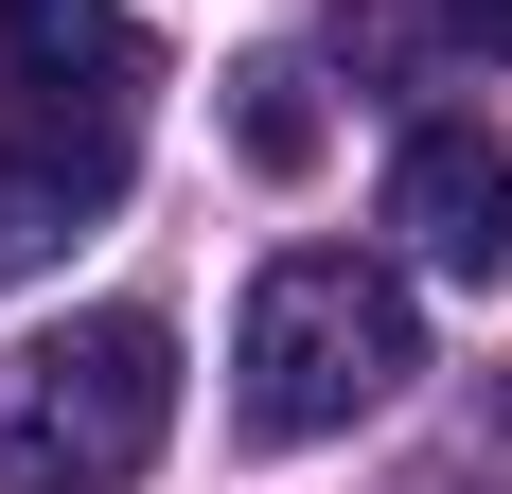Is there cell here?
<instances>
[{
    "label": "cell",
    "instance_id": "obj_1",
    "mask_svg": "<svg viewBox=\"0 0 512 494\" xmlns=\"http://www.w3.org/2000/svg\"><path fill=\"white\" fill-rule=\"evenodd\" d=\"M177 424V336L142 300H89L0 353V494H142Z\"/></svg>",
    "mask_w": 512,
    "mask_h": 494
},
{
    "label": "cell",
    "instance_id": "obj_2",
    "mask_svg": "<svg viewBox=\"0 0 512 494\" xmlns=\"http://www.w3.org/2000/svg\"><path fill=\"white\" fill-rule=\"evenodd\" d=\"M424 371V318L389 265H354V247H283L248 283V336H230V406H248V442H336V424H371V406Z\"/></svg>",
    "mask_w": 512,
    "mask_h": 494
},
{
    "label": "cell",
    "instance_id": "obj_3",
    "mask_svg": "<svg viewBox=\"0 0 512 494\" xmlns=\"http://www.w3.org/2000/svg\"><path fill=\"white\" fill-rule=\"evenodd\" d=\"M142 106H159V53L124 0H0V159L18 177L106 212L142 159Z\"/></svg>",
    "mask_w": 512,
    "mask_h": 494
},
{
    "label": "cell",
    "instance_id": "obj_4",
    "mask_svg": "<svg viewBox=\"0 0 512 494\" xmlns=\"http://www.w3.org/2000/svg\"><path fill=\"white\" fill-rule=\"evenodd\" d=\"M389 230H407V265H442V283H512V142L495 124H407Z\"/></svg>",
    "mask_w": 512,
    "mask_h": 494
},
{
    "label": "cell",
    "instance_id": "obj_5",
    "mask_svg": "<svg viewBox=\"0 0 512 494\" xmlns=\"http://www.w3.org/2000/svg\"><path fill=\"white\" fill-rule=\"evenodd\" d=\"M230 142H248V177H318V89L283 71V53L230 71Z\"/></svg>",
    "mask_w": 512,
    "mask_h": 494
},
{
    "label": "cell",
    "instance_id": "obj_6",
    "mask_svg": "<svg viewBox=\"0 0 512 494\" xmlns=\"http://www.w3.org/2000/svg\"><path fill=\"white\" fill-rule=\"evenodd\" d=\"M71 212H89V195H53V177H18V159H0V283H18V265H53V247H71Z\"/></svg>",
    "mask_w": 512,
    "mask_h": 494
},
{
    "label": "cell",
    "instance_id": "obj_7",
    "mask_svg": "<svg viewBox=\"0 0 512 494\" xmlns=\"http://www.w3.org/2000/svg\"><path fill=\"white\" fill-rule=\"evenodd\" d=\"M442 36H460V53H512V0H442Z\"/></svg>",
    "mask_w": 512,
    "mask_h": 494
}]
</instances>
